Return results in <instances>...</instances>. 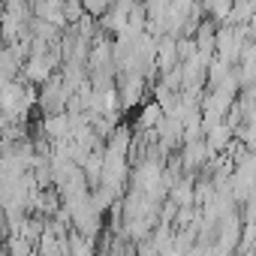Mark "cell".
Listing matches in <instances>:
<instances>
[{"instance_id":"1","label":"cell","mask_w":256,"mask_h":256,"mask_svg":"<svg viewBox=\"0 0 256 256\" xmlns=\"http://www.w3.org/2000/svg\"><path fill=\"white\" fill-rule=\"evenodd\" d=\"M84 4H88L90 10H96V12H102V10H106V4H108V0H84Z\"/></svg>"}]
</instances>
